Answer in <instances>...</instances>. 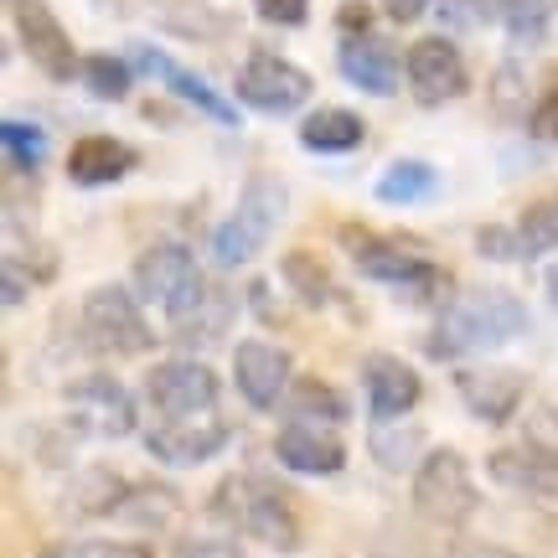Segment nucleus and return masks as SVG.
Returning <instances> with one entry per match:
<instances>
[{
	"label": "nucleus",
	"instance_id": "f257e3e1",
	"mask_svg": "<svg viewBox=\"0 0 558 558\" xmlns=\"http://www.w3.org/2000/svg\"><path fill=\"white\" fill-rule=\"evenodd\" d=\"M527 331V311L512 290L501 284H476V290H460L445 311L435 316L429 331V352L445 362L456 357H476V352H497L507 341H518Z\"/></svg>",
	"mask_w": 558,
	"mask_h": 558
},
{
	"label": "nucleus",
	"instance_id": "412c9836",
	"mask_svg": "<svg viewBox=\"0 0 558 558\" xmlns=\"http://www.w3.org/2000/svg\"><path fill=\"white\" fill-rule=\"evenodd\" d=\"M135 166H140V150L114 135H83L68 150V181L73 186H109V181H124Z\"/></svg>",
	"mask_w": 558,
	"mask_h": 558
},
{
	"label": "nucleus",
	"instance_id": "f03ea898",
	"mask_svg": "<svg viewBox=\"0 0 558 558\" xmlns=\"http://www.w3.org/2000/svg\"><path fill=\"white\" fill-rule=\"evenodd\" d=\"M213 512L222 522H233L239 533H248V538L279 548V554L300 548V512L290 492H279L259 476H228L218 486V497H213Z\"/></svg>",
	"mask_w": 558,
	"mask_h": 558
},
{
	"label": "nucleus",
	"instance_id": "9b49d317",
	"mask_svg": "<svg viewBox=\"0 0 558 558\" xmlns=\"http://www.w3.org/2000/svg\"><path fill=\"white\" fill-rule=\"evenodd\" d=\"M11 21H16V37H21V52L37 62L41 73L52 83H68L78 78V52H73V37L68 26L58 21V11L47 0H11Z\"/></svg>",
	"mask_w": 558,
	"mask_h": 558
},
{
	"label": "nucleus",
	"instance_id": "c756f323",
	"mask_svg": "<svg viewBox=\"0 0 558 558\" xmlns=\"http://www.w3.org/2000/svg\"><path fill=\"white\" fill-rule=\"evenodd\" d=\"M228 316H233V300L222 295V290H207V295H202L186 316L171 320V331H177L181 347H207V341H222Z\"/></svg>",
	"mask_w": 558,
	"mask_h": 558
},
{
	"label": "nucleus",
	"instance_id": "a18cd8bd",
	"mask_svg": "<svg viewBox=\"0 0 558 558\" xmlns=\"http://www.w3.org/2000/svg\"><path fill=\"white\" fill-rule=\"evenodd\" d=\"M543 290H548V300H554V311H558V264L543 269Z\"/></svg>",
	"mask_w": 558,
	"mask_h": 558
},
{
	"label": "nucleus",
	"instance_id": "58836bf2",
	"mask_svg": "<svg viewBox=\"0 0 558 558\" xmlns=\"http://www.w3.org/2000/svg\"><path fill=\"white\" fill-rule=\"evenodd\" d=\"M171 558H243V548L233 538H181Z\"/></svg>",
	"mask_w": 558,
	"mask_h": 558
},
{
	"label": "nucleus",
	"instance_id": "4468645a",
	"mask_svg": "<svg viewBox=\"0 0 558 558\" xmlns=\"http://www.w3.org/2000/svg\"><path fill=\"white\" fill-rule=\"evenodd\" d=\"M233 383H239V393L254 409H275V403H284V393H290V383H295V362H290V352L284 347H275V341H259L248 337L233 347Z\"/></svg>",
	"mask_w": 558,
	"mask_h": 558
},
{
	"label": "nucleus",
	"instance_id": "b1692460",
	"mask_svg": "<svg viewBox=\"0 0 558 558\" xmlns=\"http://www.w3.org/2000/svg\"><path fill=\"white\" fill-rule=\"evenodd\" d=\"M362 140H367V124L352 109H331L326 104V109L300 120V145L316 150V156H347V150H357Z\"/></svg>",
	"mask_w": 558,
	"mask_h": 558
},
{
	"label": "nucleus",
	"instance_id": "20e7f679",
	"mask_svg": "<svg viewBox=\"0 0 558 558\" xmlns=\"http://www.w3.org/2000/svg\"><path fill=\"white\" fill-rule=\"evenodd\" d=\"M83 337L94 352H109V357H145L156 347V331L150 320L140 316L135 295L124 284H94L78 305Z\"/></svg>",
	"mask_w": 558,
	"mask_h": 558
},
{
	"label": "nucleus",
	"instance_id": "2f4dec72",
	"mask_svg": "<svg viewBox=\"0 0 558 558\" xmlns=\"http://www.w3.org/2000/svg\"><path fill=\"white\" fill-rule=\"evenodd\" d=\"M518 243H522V259L554 254V248H558V197L533 202V207L522 213V218H518Z\"/></svg>",
	"mask_w": 558,
	"mask_h": 558
},
{
	"label": "nucleus",
	"instance_id": "c85d7f7f",
	"mask_svg": "<svg viewBox=\"0 0 558 558\" xmlns=\"http://www.w3.org/2000/svg\"><path fill=\"white\" fill-rule=\"evenodd\" d=\"M114 518L160 533V527H171V522L181 518V492L160 486V481H135V486H130V497H124V507L114 512Z\"/></svg>",
	"mask_w": 558,
	"mask_h": 558
},
{
	"label": "nucleus",
	"instance_id": "f704fd0d",
	"mask_svg": "<svg viewBox=\"0 0 558 558\" xmlns=\"http://www.w3.org/2000/svg\"><path fill=\"white\" fill-rule=\"evenodd\" d=\"M497 21L518 41H543V32H548V0H497Z\"/></svg>",
	"mask_w": 558,
	"mask_h": 558
},
{
	"label": "nucleus",
	"instance_id": "f8f14e48",
	"mask_svg": "<svg viewBox=\"0 0 558 558\" xmlns=\"http://www.w3.org/2000/svg\"><path fill=\"white\" fill-rule=\"evenodd\" d=\"M403 78L414 88L418 104H450L471 88V73H465V58L450 37H418L409 52H403Z\"/></svg>",
	"mask_w": 558,
	"mask_h": 558
},
{
	"label": "nucleus",
	"instance_id": "cd10ccee",
	"mask_svg": "<svg viewBox=\"0 0 558 558\" xmlns=\"http://www.w3.org/2000/svg\"><path fill=\"white\" fill-rule=\"evenodd\" d=\"M435 192H439V171L429 160H393L373 181V197L388 202V207H414V202H429Z\"/></svg>",
	"mask_w": 558,
	"mask_h": 558
},
{
	"label": "nucleus",
	"instance_id": "393cba45",
	"mask_svg": "<svg viewBox=\"0 0 558 558\" xmlns=\"http://www.w3.org/2000/svg\"><path fill=\"white\" fill-rule=\"evenodd\" d=\"M279 279H284V284H290V295H295L300 305H311V311L337 305L341 300L337 279H331V269H326V259H316L311 248H290V254L279 259Z\"/></svg>",
	"mask_w": 558,
	"mask_h": 558
},
{
	"label": "nucleus",
	"instance_id": "0eeeda50",
	"mask_svg": "<svg viewBox=\"0 0 558 558\" xmlns=\"http://www.w3.org/2000/svg\"><path fill=\"white\" fill-rule=\"evenodd\" d=\"M239 99L248 104V109H259V114H295V109H305L311 104V94H316V78L305 73V68H295L290 58H279V52H248V62L239 68Z\"/></svg>",
	"mask_w": 558,
	"mask_h": 558
},
{
	"label": "nucleus",
	"instance_id": "ea45409f",
	"mask_svg": "<svg viewBox=\"0 0 558 558\" xmlns=\"http://www.w3.org/2000/svg\"><path fill=\"white\" fill-rule=\"evenodd\" d=\"M254 11L264 21H275V26H300L311 16V0H254Z\"/></svg>",
	"mask_w": 558,
	"mask_h": 558
},
{
	"label": "nucleus",
	"instance_id": "79ce46f5",
	"mask_svg": "<svg viewBox=\"0 0 558 558\" xmlns=\"http://www.w3.org/2000/svg\"><path fill=\"white\" fill-rule=\"evenodd\" d=\"M450 558H533V554H518L507 543H486V538H456L450 543Z\"/></svg>",
	"mask_w": 558,
	"mask_h": 558
},
{
	"label": "nucleus",
	"instance_id": "39448f33",
	"mask_svg": "<svg viewBox=\"0 0 558 558\" xmlns=\"http://www.w3.org/2000/svg\"><path fill=\"white\" fill-rule=\"evenodd\" d=\"M414 512L435 527H460V522L476 512V481H471V465L460 450L439 445L418 460L414 471Z\"/></svg>",
	"mask_w": 558,
	"mask_h": 558
},
{
	"label": "nucleus",
	"instance_id": "e433bc0d",
	"mask_svg": "<svg viewBox=\"0 0 558 558\" xmlns=\"http://www.w3.org/2000/svg\"><path fill=\"white\" fill-rule=\"evenodd\" d=\"M476 254H486V259H522L518 228H501V222L476 228Z\"/></svg>",
	"mask_w": 558,
	"mask_h": 558
},
{
	"label": "nucleus",
	"instance_id": "7c9ffc66",
	"mask_svg": "<svg viewBox=\"0 0 558 558\" xmlns=\"http://www.w3.org/2000/svg\"><path fill=\"white\" fill-rule=\"evenodd\" d=\"M78 78H83V88L94 94V99H124L130 94V83H135V68L124 58H109V52H94V58H83V68H78Z\"/></svg>",
	"mask_w": 558,
	"mask_h": 558
},
{
	"label": "nucleus",
	"instance_id": "c9c22d12",
	"mask_svg": "<svg viewBox=\"0 0 558 558\" xmlns=\"http://www.w3.org/2000/svg\"><path fill=\"white\" fill-rule=\"evenodd\" d=\"M492 99H497V114L518 120L522 114V68L518 62H501L497 78H492Z\"/></svg>",
	"mask_w": 558,
	"mask_h": 558
},
{
	"label": "nucleus",
	"instance_id": "a19ab883",
	"mask_svg": "<svg viewBox=\"0 0 558 558\" xmlns=\"http://www.w3.org/2000/svg\"><path fill=\"white\" fill-rule=\"evenodd\" d=\"M337 26H341V37H373V5L367 0H341Z\"/></svg>",
	"mask_w": 558,
	"mask_h": 558
},
{
	"label": "nucleus",
	"instance_id": "1a4fd4ad",
	"mask_svg": "<svg viewBox=\"0 0 558 558\" xmlns=\"http://www.w3.org/2000/svg\"><path fill=\"white\" fill-rule=\"evenodd\" d=\"M341 248H347V259L357 264L362 279H373V284H399V290H424V284H435L439 269L429 259H418L414 248H403V243L383 239L373 228H341L337 233Z\"/></svg>",
	"mask_w": 558,
	"mask_h": 558
},
{
	"label": "nucleus",
	"instance_id": "bb28decb",
	"mask_svg": "<svg viewBox=\"0 0 558 558\" xmlns=\"http://www.w3.org/2000/svg\"><path fill=\"white\" fill-rule=\"evenodd\" d=\"M284 414L295 418V424H341V418L352 414V403L341 399L337 388L326 378H295L290 383V393H284Z\"/></svg>",
	"mask_w": 558,
	"mask_h": 558
},
{
	"label": "nucleus",
	"instance_id": "a211bd4d",
	"mask_svg": "<svg viewBox=\"0 0 558 558\" xmlns=\"http://www.w3.org/2000/svg\"><path fill=\"white\" fill-rule=\"evenodd\" d=\"M362 388H367V409L373 418H403L414 414L418 399H424V383L409 362L388 357V352H373L362 362Z\"/></svg>",
	"mask_w": 558,
	"mask_h": 558
},
{
	"label": "nucleus",
	"instance_id": "473e14b6",
	"mask_svg": "<svg viewBox=\"0 0 558 558\" xmlns=\"http://www.w3.org/2000/svg\"><path fill=\"white\" fill-rule=\"evenodd\" d=\"M0 145H5V160H11L16 171H37L41 160H47V135H41V124L5 120L0 124Z\"/></svg>",
	"mask_w": 558,
	"mask_h": 558
},
{
	"label": "nucleus",
	"instance_id": "6ab92c4d",
	"mask_svg": "<svg viewBox=\"0 0 558 558\" xmlns=\"http://www.w3.org/2000/svg\"><path fill=\"white\" fill-rule=\"evenodd\" d=\"M130 62H135L140 73H150V78H160L166 88H177L181 99L192 104V109H202L207 120H218V124H239V109L222 99L218 88L207 78H197V73H186L181 62H171L166 52H156V47H130Z\"/></svg>",
	"mask_w": 558,
	"mask_h": 558
},
{
	"label": "nucleus",
	"instance_id": "4c0bfd02",
	"mask_svg": "<svg viewBox=\"0 0 558 558\" xmlns=\"http://www.w3.org/2000/svg\"><path fill=\"white\" fill-rule=\"evenodd\" d=\"M527 130H533V140H558V83L527 109Z\"/></svg>",
	"mask_w": 558,
	"mask_h": 558
},
{
	"label": "nucleus",
	"instance_id": "4be33fe9",
	"mask_svg": "<svg viewBox=\"0 0 558 558\" xmlns=\"http://www.w3.org/2000/svg\"><path fill=\"white\" fill-rule=\"evenodd\" d=\"M130 486H135V481H124L120 471L88 465V471H78V476L68 481L62 501H68L78 518H114V512L124 507V497H130Z\"/></svg>",
	"mask_w": 558,
	"mask_h": 558
},
{
	"label": "nucleus",
	"instance_id": "6e6552de",
	"mask_svg": "<svg viewBox=\"0 0 558 558\" xmlns=\"http://www.w3.org/2000/svg\"><path fill=\"white\" fill-rule=\"evenodd\" d=\"M62 409L68 418L78 424L83 435L94 439H124L135 429V399H130V388L120 378H109V373H83L62 388Z\"/></svg>",
	"mask_w": 558,
	"mask_h": 558
},
{
	"label": "nucleus",
	"instance_id": "dca6fc26",
	"mask_svg": "<svg viewBox=\"0 0 558 558\" xmlns=\"http://www.w3.org/2000/svg\"><path fill=\"white\" fill-rule=\"evenodd\" d=\"M456 393L465 399V409H471L481 424H507V418L522 409V399H527V378L512 373V367L481 362V367H460L456 373Z\"/></svg>",
	"mask_w": 558,
	"mask_h": 558
},
{
	"label": "nucleus",
	"instance_id": "f3484780",
	"mask_svg": "<svg viewBox=\"0 0 558 558\" xmlns=\"http://www.w3.org/2000/svg\"><path fill=\"white\" fill-rule=\"evenodd\" d=\"M275 460L295 476H337L347 465V445H341L326 424H284L275 435Z\"/></svg>",
	"mask_w": 558,
	"mask_h": 558
},
{
	"label": "nucleus",
	"instance_id": "ddd939ff",
	"mask_svg": "<svg viewBox=\"0 0 558 558\" xmlns=\"http://www.w3.org/2000/svg\"><path fill=\"white\" fill-rule=\"evenodd\" d=\"M228 424L218 414H192V418H160L156 429L145 435V450L160 460V465H177V471H192V465H207L213 456H222L228 445Z\"/></svg>",
	"mask_w": 558,
	"mask_h": 558
},
{
	"label": "nucleus",
	"instance_id": "423d86ee",
	"mask_svg": "<svg viewBox=\"0 0 558 558\" xmlns=\"http://www.w3.org/2000/svg\"><path fill=\"white\" fill-rule=\"evenodd\" d=\"M135 295L145 300V305L171 311V320L186 316V311L207 295L192 248H181V243H150L135 259Z\"/></svg>",
	"mask_w": 558,
	"mask_h": 558
},
{
	"label": "nucleus",
	"instance_id": "2eb2a0df",
	"mask_svg": "<svg viewBox=\"0 0 558 558\" xmlns=\"http://www.w3.org/2000/svg\"><path fill=\"white\" fill-rule=\"evenodd\" d=\"M486 471L497 486L522 492V497H558V445L543 439H518V445H501L492 450Z\"/></svg>",
	"mask_w": 558,
	"mask_h": 558
},
{
	"label": "nucleus",
	"instance_id": "a878e982",
	"mask_svg": "<svg viewBox=\"0 0 558 558\" xmlns=\"http://www.w3.org/2000/svg\"><path fill=\"white\" fill-rule=\"evenodd\" d=\"M367 450H373V460L383 471H418V460L429 456L424 450V429L418 424H399V418H373Z\"/></svg>",
	"mask_w": 558,
	"mask_h": 558
},
{
	"label": "nucleus",
	"instance_id": "37998d69",
	"mask_svg": "<svg viewBox=\"0 0 558 558\" xmlns=\"http://www.w3.org/2000/svg\"><path fill=\"white\" fill-rule=\"evenodd\" d=\"M0 295H5V311H16L21 300H26V284H21V264L16 259L0 264Z\"/></svg>",
	"mask_w": 558,
	"mask_h": 558
},
{
	"label": "nucleus",
	"instance_id": "5701e85b",
	"mask_svg": "<svg viewBox=\"0 0 558 558\" xmlns=\"http://www.w3.org/2000/svg\"><path fill=\"white\" fill-rule=\"evenodd\" d=\"M156 16L166 32L192 37V41H222L233 26H239L233 11H222L213 0H156Z\"/></svg>",
	"mask_w": 558,
	"mask_h": 558
},
{
	"label": "nucleus",
	"instance_id": "c03bdc74",
	"mask_svg": "<svg viewBox=\"0 0 558 558\" xmlns=\"http://www.w3.org/2000/svg\"><path fill=\"white\" fill-rule=\"evenodd\" d=\"M429 5H435V0H383V11H388L393 21H418Z\"/></svg>",
	"mask_w": 558,
	"mask_h": 558
},
{
	"label": "nucleus",
	"instance_id": "7ed1b4c3",
	"mask_svg": "<svg viewBox=\"0 0 558 558\" xmlns=\"http://www.w3.org/2000/svg\"><path fill=\"white\" fill-rule=\"evenodd\" d=\"M284 207H290L284 181L279 177H248L239 207H233V218H222L218 233H213V259H218L222 269H243L248 259H259L269 233L284 222Z\"/></svg>",
	"mask_w": 558,
	"mask_h": 558
},
{
	"label": "nucleus",
	"instance_id": "9d476101",
	"mask_svg": "<svg viewBox=\"0 0 558 558\" xmlns=\"http://www.w3.org/2000/svg\"><path fill=\"white\" fill-rule=\"evenodd\" d=\"M145 393H150V409H156L160 418L213 414V409H218V373H213L207 362L171 357V362H156V367H150Z\"/></svg>",
	"mask_w": 558,
	"mask_h": 558
},
{
	"label": "nucleus",
	"instance_id": "aec40b11",
	"mask_svg": "<svg viewBox=\"0 0 558 558\" xmlns=\"http://www.w3.org/2000/svg\"><path fill=\"white\" fill-rule=\"evenodd\" d=\"M337 68H341V78L357 83L362 94H378V99L399 94V73H403L399 52L378 37H347L337 52Z\"/></svg>",
	"mask_w": 558,
	"mask_h": 558
},
{
	"label": "nucleus",
	"instance_id": "72a5a7b5",
	"mask_svg": "<svg viewBox=\"0 0 558 558\" xmlns=\"http://www.w3.org/2000/svg\"><path fill=\"white\" fill-rule=\"evenodd\" d=\"M41 558H156L150 543L135 538H83V543H47Z\"/></svg>",
	"mask_w": 558,
	"mask_h": 558
}]
</instances>
